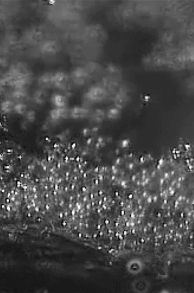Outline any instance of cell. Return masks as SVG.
<instances>
[{"instance_id":"obj_1","label":"cell","mask_w":194,"mask_h":293,"mask_svg":"<svg viewBox=\"0 0 194 293\" xmlns=\"http://www.w3.org/2000/svg\"><path fill=\"white\" fill-rule=\"evenodd\" d=\"M67 80V76L64 72H58L53 74V83H54L57 86H64L66 84Z\"/></svg>"},{"instance_id":"obj_2","label":"cell","mask_w":194,"mask_h":293,"mask_svg":"<svg viewBox=\"0 0 194 293\" xmlns=\"http://www.w3.org/2000/svg\"><path fill=\"white\" fill-rule=\"evenodd\" d=\"M43 51L47 53H55L58 50V46L55 42H48L44 44L42 48Z\"/></svg>"},{"instance_id":"obj_3","label":"cell","mask_w":194,"mask_h":293,"mask_svg":"<svg viewBox=\"0 0 194 293\" xmlns=\"http://www.w3.org/2000/svg\"><path fill=\"white\" fill-rule=\"evenodd\" d=\"M53 74H52L50 73L47 72L41 76L38 80L42 85H46L50 83H53Z\"/></svg>"},{"instance_id":"obj_4","label":"cell","mask_w":194,"mask_h":293,"mask_svg":"<svg viewBox=\"0 0 194 293\" xmlns=\"http://www.w3.org/2000/svg\"><path fill=\"white\" fill-rule=\"evenodd\" d=\"M87 76L86 71L82 68L78 67L73 72L72 76L76 79H81Z\"/></svg>"},{"instance_id":"obj_5","label":"cell","mask_w":194,"mask_h":293,"mask_svg":"<svg viewBox=\"0 0 194 293\" xmlns=\"http://www.w3.org/2000/svg\"><path fill=\"white\" fill-rule=\"evenodd\" d=\"M86 113V110L80 108H77L74 109L72 110V115L74 118H80L83 116Z\"/></svg>"},{"instance_id":"obj_6","label":"cell","mask_w":194,"mask_h":293,"mask_svg":"<svg viewBox=\"0 0 194 293\" xmlns=\"http://www.w3.org/2000/svg\"><path fill=\"white\" fill-rule=\"evenodd\" d=\"M54 103L58 107H62L65 104V99L61 95H57L54 97Z\"/></svg>"},{"instance_id":"obj_7","label":"cell","mask_w":194,"mask_h":293,"mask_svg":"<svg viewBox=\"0 0 194 293\" xmlns=\"http://www.w3.org/2000/svg\"><path fill=\"white\" fill-rule=\"evenodd\" d=\"M36 100L38 102H44L45 100L46 99V94L43 92H38L37 93L36 96Z\"/></svg>"},{"instance_id":"obj_8","label":"cell","mask_w":194,"mask_h":293,"mask_svg":"<svg viewBox=\"0 0 194 293\" xmlns=\"http://www.w3.org/2000/svg\"><path fill=\"white\" fill-rule=\"evenodd\" d=\"M16 110L17 112L20 113H22L25 110V106L23 104H19L15 107Z\"/></svg>"},{"instance_id":"obj_9","label":"cell","mask_w":194,"mask_h":293,"mask_svg":"<svg viewBox=\"0 0 194 293\" xmlns=\"http://www.w3.org/2000/svg\"><path fill=\"white\" fill-rule=\"evenodd\" d=\"M3 108H4V109L6 110V111H9L10 110L11 108H12V105H11V104L10 102H6V103L4 104V106H3Z\"/></svg>"}]
</instances>
